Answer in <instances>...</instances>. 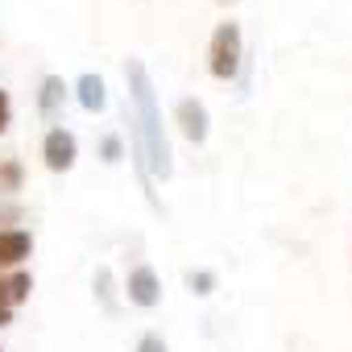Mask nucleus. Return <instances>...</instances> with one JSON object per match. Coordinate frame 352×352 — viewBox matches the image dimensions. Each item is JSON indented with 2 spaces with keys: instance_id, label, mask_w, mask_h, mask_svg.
I'll use <instances>...</instances> for the list:
<instances>
[{
  "instance_id": "13",
  "label": "nucleus",
  "mask_w": 352,
  "mask_h": 352,
  "mask_svg": "<svg viewBox=\"0 0 352 352\" xmlns=\"http://www.w3.org/2000/svg\"><path fill=\"white\" fill-rule=\"evenodd\" d=\"M100 153H104V162H120V137H116V133H112V137H104Z\"/></svg>"
},
{
  "instance_id": "11",
  "label": "nucleus",
  "mask_w": 352,
  "mask_h": 352,
  "mask_svg": "<svg viewBox=\"0 0 352 352\" xmlns=\"http://www.w3.org/2000/svg\"><path fill=\"white\" fill-rule=\"evenodd\" d=\"M187 286H191L195 294H212V290H216V274H212V270H191V274H187Z\"/></svg>"
},
{
  "instance_id": "2",
  "label": "nucleus",
  "mask_w": 352,
  "mask_h": 352,
  "mask_svg": "<svg viewBox=\"0 0 352 352\" xmlns=\"http://www.w3.org/2000/svg\"><path fill=\"white\" fill-rule=\"evenodd\" d=\"M241 63H245V42H241V25L236 21H224V25H216V34H212V46H208V71L216 75V79H236V71H241Z\"/></svg>"
},
{
  "instance_id": "12",
  "label": "nucleus",
  "mask_w": 352,
  "mask_h": 352,
  "mask_svg": "<svg viewBox=\"0 0 352 352\" xmlns=\"http://www.w3.org/2000/svg\"><path fill=\"white\" fill-rule=\"evenodd\" d=\"M137 352H166V340H162L157 331H145V336L137 340Z\"/></svg>"
},
{
  "instance_id": "1",
  "label": "nucleus",
  "mask_w": 352,
  "mask_h": 352,
  "mask_svg": "<svg viewBox=\"0 0 352 352\" xmlns=\"http://www.w3.org/2000/svg\"><path fill=\"white\" fill-rule=\"evenodd\" d=\"M124 83H129V104H124V116H129V129H133V141L141 149V162L149 170V179H170V141H166V124H162V108H157V87L145 71L141 58H124Z\"/></svg>"
},
{
  "instance_id": "7",
  "label": "nucleus",
  "mask_w": 352,
  "mask_h": 352,
  "mask_svg": "<svg viewBox=\"0 0 352 352\" xmlns=\"http://www.w3.org/2000/svg\"><path fill=\"white\" fill-rule=\"evenodd\" d=\"M30 253H34V236H30L25 228L0 232V270H17Z\"/></svg>"
},
{
  "instance_id": "5",
  "label": "nucleus",
  "mask_w": 352,
  "mask_h": 352,
  "mask_svg": "<svg viewBox=\"0 0 352 352\" xmlns=\"http://www.w3.org/2000/svg\"><path fill=\"white\" fill-rule=\"evenodd\" d=\"M124 294H129V302L133 307H157L162 302V282H157V274L149 270V265H137L133 274H129V282H124Z\"/></svg>"
},
{
  "instance_id": "9",
  "label": "nucleus",
  "mask_w": 352,
  "mask_h": 352,
  "mask_svg": "<svg viewBox=\"0 0 352 352\" xmlns=\"http://www.w3.org/2000/svg\"><path fill=\"white\" fill-rule=\"evenodd\" d=\"M75 96H79V104L87 108V112H100L104 104H108V91H104V79L100 75H79V83H75Z\"/></svg>"
},
{
  "instance_id": "6",
  "label": "nucleus",
  "mask_w": 352,
  "mask_h": 352,
  "mask_svg": "<svg viewBox=\"0 0 352 352\" xmlns=\"http://www.w3.org/2000/svg\"><path fill=\"white\" fill-rule=\"evenodd\" d=\"M30 290H34V278H30L25 270H13L9 278H0V327L13 319L17 302H25V298H30Z\"/></svg>"
},
{
  "instance_id": "4",
  "label": "nucleus",
  "mask_w": 352,
  "mask_h": 352,
  "mask_svg": "<svg viewBox=\"0 0 352 352\" xmlns=\"http://www.w3.org/2000/svg\"><path fill=\"white\" fill-rule=\"evenodd\" d=\"M174 124L183 129V137H187L191 145H204V141H208V124H212V116H208L204 100L187 96V100H179V108H174Z\"/></svg>"
},
{
  "instance_id": "3",
  "label": "nucleus",
  "mask_w": 352,
  "mask_h": 352,
  "mask_svg": "<svg viewBox=\"0 0 352 352\" xmlns=\"http://www.w3.org/2000/svg\"><path fill=\"white\" fill-rule=\"evenodd\" d=\"M75 157H79V141H75V133H67V129H50L46 141H42V162H46V170L63 174V170L75 166Z\"/></svg>"
},
{
  "instance_id": "14",
  "label": "nucleus",
  "mask_w": 352,
  "mask_h": 352,
  "mask_svg": "<svg viewBox=\"0 0 352 352\" xmlns=\"http://www.w3.org/2000/svg\"><path fill=\"white\" fill-rule=\"evenodd\" d=\"M9 116H13V104H9V91H0V133L9 129Z\"/></svg>"
},
{
  "instance_id": "8",
  "label": "nucleus",
  "mask_w": 352,
  "mask_h": 352,
  "mask_svg": "<svg viewBox=\"0 0 352 352\" xmlns=\"http://www.w3.org/2000/svg\"><path fill=\"white\" fill-rule=\"evenodd\" d=\"M63 100H67V83H63L58 75H46V79H42V91H38V112H42V120H58Z\"/></svg>"
},
{
  "instance_id": "15",
  "label": "nucleus",
  "mask_w": 352,
  "mask_h": 352,
  "mask_svg": "<svg viewBox=\"0 0 352 352\" xmlns=\"http://www.w3.org/2000/svg\"><path fill=\"white\" fill-rule=\"evenodd\" d=\"M220 5H228V0H220Z\"/></svg>"
},
{
  "instance_id": "10",
  "label": "nucleus",
  "mask_w": 352,
  "mask_h": 352,
  "mask_svg": "<svg viewBox=\"0 0 352 352\" xmlns=\"http://www.w3.org/2000/svg\"><path fill=\"white\" fill-rule=\"evenodd\" d=\"M96 298H100V307L108 315H116V282H112V270L108 265L96 270Z\"/></svg>"
}]
</instances>
